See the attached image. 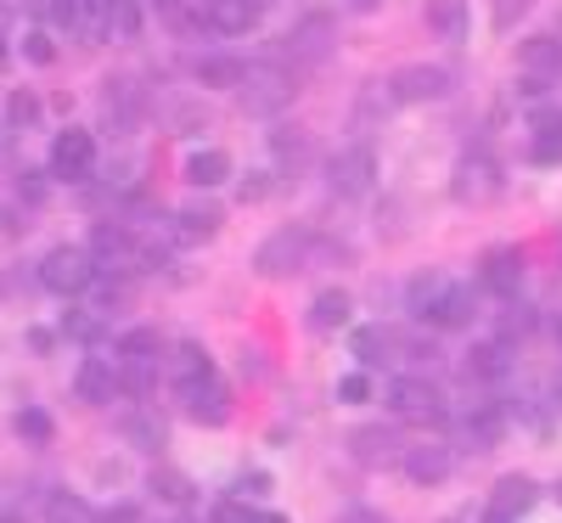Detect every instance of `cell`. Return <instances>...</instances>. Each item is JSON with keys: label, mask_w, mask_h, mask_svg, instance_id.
Listing matches in <instances>:
<instances>
[{"label": "cell", "mask_w": 562, "mask_h": 523, "mask_svg": "<svg viewBox=\"0 0 562 523\" xmlns=\"http://www.w3.org/2000/svg\"><path fill=\"white\" fill-rule=\"evenodd\" d=\"M315 259V231H304V225H281V231H270L265 243L254 248V270L259 276H293V270H304Z\"/></svg>", "instance_id": "1"}, {"label": "cell", "mask_w": 562, "mask_h": 523, "mask_svg": "<svg viewBox=\"0 0 562 523\" xmlns=\"http://www.w3.org/2000/svg\"><path fill=\"white\" fill-rule=\"evenodd\" d=\"M40 281L52 293L74 299V293H85L90 281H97V254H90V248H52L45 265H40Z\"/></svg>", "instance_id": "2"}, {"label": "cell", "mask_w": 562, "mask_h": 523, "mask_svg": "<svg viewBox=\"0 0 562 523\" xmlns=\"http://www.w3.org/2000/svg\"><path fill=\"white\" fill-rule=\"evenodd\" d=\"M299 97V79L288 68H248V85H243V108L254 119H276L281 108H288Z\"/></svg>", "instance_id": "3"}, {"label": "cell", "mask_w": 562, "mask_h": 523, "mask_svg": "<svg viewBox=\"0 0 562 523\" xmlns=\"http://www.w3.org/2000/svg\"><path fill=\"white\" fill-rule=\"evenodd\" d=\"M389 411L405 422H445V394L428 377H394L389 383Z\"/></svg>", "instance_id": "4"}, {"label": "cell", "mask_w": 562, "mask_h": 523, "mask_svg": "<svg viewBox=\"0 0 562 523\" xmlns=\"http://www.w3.org/2000/svg\"><path fill=\"white\" fill-rule=\"evenodd\" d=\"M175 394H180V411L192 416V422H209V427H220L225 416H231V394H225V383L209 371V377H192V383H175Z\"/></svg>", "instance_id": "5"}, {"label": "cell", "mask_w": 562, "mask_h": 523, "mask_svg": "<svg viewBox=\"0 0 562 523\" xmlns=\"http://www.w3.org/2000/svg\"><path fill=\"white\" fill-rule=\"evenodd\" d=\"M501 164L490 158V153H467L461 164H456V198L461 203H495L501 198Z\"/></svg>", "instance_id": "6"}, {"label": "cell", "mask_w": 562, "mask_h": 523, "mask_svg": "<svg viewBox=\"0 0 562 523\" xmlns=\"http://www.w3.org/2000/svg\"><path fill=\"white\" fill-rule=\"evenodd\" d=\"M371 175H378V158H371V147H344L333 164H326V186H333L338 198L371 192Z\"/></svg>", "instance_id": "7"}, {"label": "cell", "mask_w": 562, "mask_h": 523, "mask_svg": "<svg viewBox=\"0 0 562 523\" xmlns=\"http://www.w3.org/2000/svg\"><path fill=\"white\" fill-rule=\"evenodd\" d=\"M90 169H97V141H90V130H63L52 141V175L57 180H90Z\"/></svg>", "instance_id": "8"}, {"label": "cell", "mask_w": 562, "mask_h": 523, "mask_svg": "<svg viewBox=\"0 0 562 523\" xmlns=\"http://www.w3.org/2000/svg\"><path fill=\"white\" fill-rule=\"evenodd\" d=\"M349 456L360 467H389V461H405V445H400L394 427L371 422V427H355V434H349Z\"/></svg>", "instance_id": "9"}, {"label": "cell", "mask_w": 562, "mask_h": 523, "mask_svg": "<svg viewBox=\"0 0 562 523\" xmlns=\"http://www.w3.org/2000/svg\"><path fill=\"white\" fill-rule=\"evenodd\" d=\"M389 90H394V102H439V97H450V74L416 63V68H400L389 79Z\"/></svg>", "instance_id": "10"}, {"label": "cell", "mask_w": 562, "mask_h": 523, "mask_svg": "<svg viewBox=\"0 0 562 523\" xmlns=\"http://www.w3.org/2000/svg\"><path fill=\"white\" fill-rule=\"evenodd\" d=\"M518 68H524V79H540V85L562 79V40L557 34H529L518 45Z\"/></svg>", "instance_id": "11"}, {"label": "cell", "mask_w": 562, "mask_h": 523, "mask_svg": "<svg viewBox=\"0 0 562 523\" xmlns=\"http://www.w3.org/2000/svg\"><path fill=\"white\" fill-rule=\"evenodd\" d=\"M400 467H405V479H411L416 490H434V485L450 479V450H445V445H411Z\"/></svg>", "instance_id": "12"}, {"label": "cell", "mask_w": 562, "mask_h": 523, "mask_svg": "<svg viewBox=\"0 0 562 523\" xmlns=\"http://www.w3.org/2000/svg\"><path fill=\"white\" fill-rule=\"evenodd\" d=\"M535 479H524V472H506V479L490 490V518H501V523H512V518H524L529 507H535Z\"/></svg>", "instance_id": "13"}, {"label": "cell", "mask_w": 562, "mask_h": 523, "mask_svg": "<svg viewBox=\"0 0 562 523\" xmlns=\"http://www.w3.org/2000/svg\"><path fill=\"white\" fill-rule=\"evenodd\" d=\"M259 7L265 0H209L203 23L214 34H248V29H259Z\"/></svg>", "instance_id": "14"}, {"label": "cell", "mask_w": 562, "mask_h": 523, "mask_svg": "<svg viewBox=\"0 0 562 523\" xmlns=\"http://www.w3.org/2000/svg\"><path fill=\"white\" fill-rule=\"evenodd\" d=\"M288 57H299V63H321L326 52H333V23H326L321 12L315 18H304L293 34H288V45H281Z\"/></svg>", "instance_id": "15"}, {"label": "cell", "mask_w": 562, "mask_h": 523, "mask_svg": "<svg viewBox=\"0 0 562 523\" xmlns=\"http://www.w3.org/2000/svg\"><path fill=\"white\" fill-rule=\"evenodd\" d=\"M518 276H524V254H518V248H490L484 265H479V281H484L490 293H501V299H512Z\"/></svg>", "instance_id": "16"}, {"label": "cell", "mask_w": 562, "mask_h": 523, "mask_svg": "<svg viewBox=\"0 0 562 523\" xmlns=\"http://www.w3.org/2000/svg\"><path fill=\"white\" fill-rule=\"evenodd\" d=\"M74 394H79L85 405H108V400L119 394V371H113L102 355H90V360L79 366V377H74Z\"/></svg>", "instance_id": "17"}, {"label": "cell", "mask_w": 562, "mask_h": 523, "mask_svg": "<svg viewBox=\"0 0 562 523\" xmlns=\"http://www.w3.org/2000/svg\"><path fill=\"white\" fill-rule=\"evenodd\" d=\"M270 153H276V164L304 169V164L315 158V141H310V130H299V124H281V130H270Z\"/></svg>", "instance_id": "18"}, {"label": "cell", "mask_w": 562, "mask_h": 523, "mask_svg": "<svg viewBox=\"0 0 562 523\" xmlns=\"http://www.w3.org/2000/svg\"><path fill=\"white\" fill-rule=\"evenodd\" d=\"M428 34L434 40H467V0H428Z\"/></svg>", "instance_id": "19"}, {"label": "cell", "mask_w": 562, "mask_h": 523, "mask_svg": "<svg viewBox=\"0 0 562 523\" xmlns=\"http://www.w3.org/2000/svg\"><path fill=\"white\" fill-rule=\"evenodd\" d=\"M90 254H97V265H124V259L135 254V243H130V231H124V225L102 220L97 231H90Z\"/></svg>", "instance_id": "20"}, {"label": "cell", "mask_w": 562, "mask_h": 523, "mask_svg": "<svg viewBox=\"0 0 562 523\" xmlns=\"http://www.w3.org/2000/svg\"><path fill=\"white\" fill-rule=\"evenodd\" d=\"M198 85L237 90V85H248V63L243 57H198Z\"/></svg>", "instance_id": "21"}, {"label": "cell", "mask_w": 562, "mask_h": 523, "mask_svg": "<svg viewBox=\"0 0 562 523\" xmlns=\"http://www.w3.org/2000/svg\"><path fill=\"white\" fill-rule=\"evenodd\" d=\"M220 209L214 203H192V209H180L175 214V236H180V243H203V236H214L220 231Z\"/></svg>", "instance_id": "22"}, {"label": "cell", "mask_w": 562, "mask_h": 523, "mask_svg": "<svg viewBox=\"0 0 562 523\" xmlns=\"http://www.w3.org/2000/svg\"><path fill=\"white\" fill-rule=\"evenodd\" d=\"M349 293L344 288H326V293H315V304H310V326L315 332H338L344 321H349Z\"/></svg>", "instance_id": "23"}, {"label": "cell", "mask_w": 562, "mask_h": 523, "mask_svg": "<svg viewBox=\"0 0 562 523\" xmlns=\"http://www.w3.org/2000/svg\"><path fill=\"white\" fill-rule=\"evenodd\" d=\"M473 315H479V293H473V288H456V281H450V293L439 299V310H434L428 321H434V326H467Z\"/></svg>", "instance_id": "24"}, {"label": "cell", "mask_w": 562, "mask_h": 523, "mask_svg": "<svg viewBox=\"0 0 562 523\" xmlns=\"http://www.w3.org/2000/svg\"><path fill=\"white\" fill-rule=\"evenodd\" d=\"M535 158L540 164H562V113L557 108L535 113Z\"/></svg>", "instance_id": "25"}, {"label": "cell", "mask_w": 562, "mask_h": 523, "mask_svg": "<svg viewBox=\"0 0 562 523\" xmlns=\"http://www.w3.org/2000/svg\"><path fill=\"white\" fill-rule=\"evenodd\" d=\"M461 439L473 445V450H495V439H501V411H495V405H479L473 416L461 422Z\"/></svg>", "instance_id": "26"}, {"label": "cell", "mask_w": 562, "mask_h": 523, "mask_svg": "<svg viewBox=\"0 0 562 523\" xmlns=\"http://www.w3.org/2000/svg\"><path fill=\"white\" fill-rule=\"evenodd\" d=\"M450 293V281L445 276H411V288H405V299H411V315H422L428 321L434 310H439V299Z\"/></svg>", "instance_id": "27"}, {"label": "cell", "mask_w": 562, "mask_h": 523, "mask_svg": "<svg viewBox=\"0 0 562 523\" xmlns=\"http://www.w3.org/2000/svg\"><path fill=\"white\" fill-rule=\"evenodd\" d=\"M74 34L79 40H108V0H74Z\"/></svg>", "instance_id": "28"}, {"label": "cell", "mask_w": 562, "mask_h": 523, "mask_svg": "<svg viewBox=\"0 0 562 523\" xmlns=\"http://www.w3.org/2000/svg\"><path fill=\"white\" fill-rule=\"evenodd\" d=\"M231 175V153H220V147H209V153H198L192 164H186V180L192 186H220Z\"/></svg>", "instance_id": "29"}, {"label": "cell", "mask_w": 562, "mask_h": 523, "mask_svg": "<svg viewBox=\"0 0 562 523\" xmlns=\"http://www.w3.org/2000/svg\"><path fill=\"white\" fill-rule=\"evenodd\" d=\"M389 349H394V338L383 326H366V332H355V355H360V366L366 371H378L383 360H389Z\"/></svg>", "instance_id": "30"}, {"label": "cell", "mask_w": 562, "mask_h": 523, "mask_svg": "<svg viewBox=\"0 0 562 523\" xmlns=\"http://www.w3.org/2000/svg\"><path fill=\"white\" fill-rule=\"evenodd\" d=\"M108 40H140V7L135 0H108Z\"/></svg>", "instance_id": "31"}, {"label": "cell", "mask_w": 562, "mask_h": 523, "mask_svg": "<svg viewBox=\"0 0 562 523\" xmlns=\"http://www.w3.org/2000/svg\"><path fill=\"white\" fill-rule=\"evenodd\" d=\"M158 349H164V344H158V332H153V326H135L130 338L119 344V355H124L130 366H153V360H158Z\"/></svg>", "instance_id": "32"}, {"label": "cell", "mask_w": 562, "mask_h": 523, "mask_svg": "<svg viewBox=\"0 0 562 523\" xmlns=\"http://www.w3.org/2000/svg\"><path fill=\"white\" fill-rule=\"evenodd\" d=\"M102 102H108V113H119L124 124L140 113V97H135V79H108V90H102Z\"/></svg>", "instance_id": "33"}, {"label": "cell", "mask_w": 562, "mask_h": 523, "mask_svg": "<svg viewBox=\"0 0 562 523\" xmlns=\"http://www.w3.org/2000/svg\"><path fill=\"white\" fill-rule=\"evenodd\" d=\"M45 518L52 523H102L97 512H90V501H79V496H52L45 501Z\"/></svg>", "instance_id": "34"}, {"label": "cell", "mask_w": 562, "mask_h": 523, "mask_svg": "<svg viewBox=\"0 0 562 523\" xmlns=\"http://www.w3.org/2000/svg\"><path fill=\"white\" fill-rule=\"evenodd\" d=\"M52 434H57V427H52V416H45L40 405H23V411H18V439H29V445H52Z\"/></svg>", "instance_id": "35"}, {"label": "cell", "mask_w": 562, "mask_h": 523, "mask_svg": "<svg viewBox=\"0 0 562 523\" xmlns=\"http://www.w3.org/2000/svg\"><path fill=\"white\" fill-rule=\"evenodd\" d=\"M214 366H209V349H198V344H180L175 349V383H192V377H209Z\"/></svg>", "instance_id": "36"}, {"label": "cell", "mask_w": 562, "mask_h": 523, "mask_svg": "<svg viewBox=\"0 0 562 523\" xmlns=\"http://www.w3.org/2000/svg\"><path fill=\"white\" fill-rule=\"evenodd\" d=\"M34 119H40V97H34V90H12V97H7V124L29 130Z\"/></svg>", "instance_id": "37"}, {"label": "cell", "mask_w": 562, "mask_h": 523, "mask_svg": "<svg viewBox=\"0 0 562 523\" xmlns=\"http://www.w3.org/2000/svg\"><path fill=\"white\" fill-rule=\"evenodd\" d=\"M467 371L473 377H501L506 371V349L501 344H479L473 355H467Z\"/></svg>", "instance_id": "38"}, {"label": "cell", "mask_w": 562, "mask_h": 523, "mask_svg": "<svg viewBox=\"0 0 562 523\" xmlns=\"http://www.w3.org/2000/svg\"><path fill=\"white\" fill-rule=\"evenodd\" d=\"M338 400H344V405H366V400H371V371H366V366L349 371V377H338Z\"/></svg>", "instance_id": "39"}, {"label": "cell", "mask_w": 562, "mask_h": 523, "mask_svg": "<svg viewBox=\"0 0 562 523\" xmlns=\"http://www.w3.org/2000/svg\"><path fill=\"white\" fill-rule=\"evenodd\" d=\"M124 434H130L140 450H158V445H164V427H158L153 416H130V422H124Z\"/></svg>", "instance_id": "40"}, {"label": "cell", "mask_w": 562, "mask_h": 523, "mask_svg": "<svg viewBox=\"0 0 562 523\" xmlns=\"http://www.w3.org/2000/svg\"><path fill=\"white\" fill-rule=\"evenodd\" d=\"M153 490H158L164 501H175V507H186V501H192V485H186V472H158V479H153Z\"/></svg>", "instance_id": "41"}, {"label": "cell", "mask_w": 562, "mask_h": 523, "mask_svg": "<svg viewBox=\"0 0 562 523\" xmlns=\"http://www.w3.org/2000/svg\"><path fill=\"white\" fill-rule=\"evenodd\" d=\"M29 7H34V18H45V23L74 29V0H29Z\"/></svg>", "instance_id": "42"}, {"label": "cell", "mask_w": 562, "mask_h": 523, "mask_svg": "<svg viewBox=\"0 0 562 523\" xmlns=\"http://www.w3.org/2000/svg\"><path fill=\"white\" fill-rule=\"evenodd\" d=\"M529 7H535V0H490V18H495V29L506 34V29L518 23V18H524Z\"/></svg>", "instance_id": "43"}, {"label": "cell", "mask_w": 562, "mask_h": 523, "mask_svg": "<svg viewBox=\"0 0 562 523\" xmlns=\"http://www.w3.org/2000/svg\"><path fill=\"white\" fill-rule=\"evenodd\" d=\"M23 57L45 68V63H52V57H57V45H52V40H45V29H29V34H23Z\"/></svg>", "instance_id": "44"}, {"label": "cell", "mask_w": 562, "mask_h": 523, "mask_svg": "<svg viewBox=\"0 0 562 523\" xmlns=\"http://www.w3.org/2000/svg\"><path fill=\"white\" fill-rule=\"evenodd\" d=\"M209 523H259V512H254L248 501H220Z\"/></svg>", "instance_id": "45"}, {"label": "cell", "mask_w": 562, "mask_h": 523, "mask_svg": "<svg viewBox=\"0 0 562 523\" xmlns=\"http://www.w3.org/2000/svg\"><path fill=\"white\" fill-rule=\"evenodd\" d=\"M18 198L45 203V175H40V169H23V175H18Z\"/></svg>", "instance_id": "46"}, {"label": "cell", "mask_w": 562, "mask_h": 523, "mask_svg": "<svg viewBox=\"0 0 562 523\" xmlns=\"http://www.w3.org/2000/svg\"><path fill=\"white\" fill-rule=\"evenodd\" d=\"M63 332H68V338H97V315H85V310H74V315L63 321Z\"/></svg>", "instance_id": "47"}, {"label": "cell", "mask_w": 562, "mask_h": 523, "mask_svg": "<svg viewBox=\"0 0 562 523\" xmlns=\"http://www.w3.org/2000/svg\"><path fill=\"white\" fill-rule=\"evenodd\" d=\"M535 326V310L529 304H506V332H529Z\"/></svg>", "instance_id": "48"}, {"label": "cell", "mask_w": 562, "mask_h": 523, "mask_svg": "<svg viewBox=\"0 0 562 523\" xmlns=\"http://www.w3.org/2000/svg\"><path fill=\"white\" fill-rule=\"evenodd\" d=\"M265 198H270V180H265V175L243 180V203H265Z\"/></svg>", "instance_id": "49"}, {"label": "cell", "mask_w": 562, "mask_h": 523, "mask_svg": "<svg viewBox=\"0 0 562 523\" xmlns=\"http://www.w3.org/2000/svg\"><path fill=\"white\" fill-rule=\"evenodd\" d=\"M338 523H383V512H371V507H349Z\"/></svg>", "instance_id": "50"}, {"label": "cell", "mask_w": 562, "mask_h": 523, "mask_svg": "<svg viewBox=\"0 0 562 523\" xmlns=\"http://www.w3.org/2000/svg\"><path fill=\"white\" fill-rule=\"evenodd\" d=\"M383 0H349V12H378Z\"/></svg>", "instance_id": "51"}, {"label": "cell", "mask_w": 562, "mask_h": 523, "mask_svg": "<svg viewBox=\"0 0 562 523\" xmlns=\"http://www.w3.org/2000/svg\"><path fill=\"white\" fill-rule=\"evenodd\" d=\"M259 523H288V518H276V512H265V518H259Z\"/></svg>", "instance_id": "52"}, {"label": "cell", "mask_w": 562, "mask_h": 523, "mask_svg": "<svg viewBox=\"0 0 562 523\" xmlns=\"http://www.w3.org/2000/svg\"><path fill=\"white\" fill-rule=\"evenodd\" d=\"M557 501H562V485H557Z\"/></svg>", "instance_id": "53"}, {"label": "cell", "mask_w": 562, "mask_h": 523, "mask_svg": "<svg viewBox=\"0 0 562 523\" xmlns=\"http://www.w3.org/2000/svg\"><path fill=\"white\" fill-rule=\"evenodd\" d=\"M445 523H456V518H445Z\"/></svg>", "instance_id": "54"}, {"label": "cell", "mask_w": 562, "mask_h": 523, "mask_svg": "<svg viewBox=\"0 0 562 523\" xmlns=\"http://www.w3.org/2000/svg\"><path fill=\"white\" fill-rule=\"evenodd\" d=\"M557 338H562V332H557Z\"/></svg>", "instance_id": "55"}, {"label": "cell", "mask_w": 562, "mask_h": 523, "mask_svg": "<svg viewBox=\"0 0 562 523\" xmlns=\"http://www.w3.org/2000/svg\"><path fill=\"white\" fill-rule=\"evenodd\" d=\"M0 523H7V518H0Z\"/></svg>", "instance_id": "56"}]
</instances>
